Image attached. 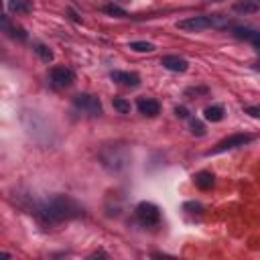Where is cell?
<instances>
[{"instance_id": "cell-1", "label": "cell", "mask_w": 260, "mask_h": 260, "mask_svg": "<svg viewBox=\"0 0 260 260\" xmlns=\"http://www.w3.org/2000/svg\"><path fill=\"white\" fill-rule=\"evenodd\" d=\"M83 214H85L83 207L69 195H53L51 199H45L35 207V218L43 228H55L63 222L81 218Z\"/></svg>"}, {"instance_id": "cell-2", "label": "cell", "mask_w": 260, "mask_h": 260, "mask_svg": "<svg viewBox=\"0 0 260 260\" xmlns=\"http://www.w3.org/2000/svg\"><path fill=\"white\" fill-rule=\"evenodd\" d=\"M226 25V19L222 15H199V17H189L177 23L179 31H187V33H197V31H205L212 27H222Z\"/></svg>"}, {"instance_id": "cell-3", "label": "cell", "mask_w": 260, "mask_h": 260, "mask_svg": "<svg viewBox=\"0 0 260 260\" xmlns=\"http://www.w3.org/2000/svg\"><path fill=\"white\" fill-rule=\"evenodd\" d=\"M134 214H136V220H138L144 228L159 226V222H161V210H159V207L154 205V203H150V201H140V203L136 205Z\"/></svg>"}, {"instance_id": "cell-4", "label": "cell", "mask_w": 260, "mask_h": 260, "mask_svg": "<svg viewBox=\"0 0 260 260\" xmlns=\"http://www.w3.org/2000/svg\"><path fill=\"white\" fill-rule=\"evenodd\" d=\"M73 106L90 116H100L102 114V102L98 96H92V94H77L73 98Z\"/></svg>"}, {"instance_id": "cell-5", "label": "cell", "mask_w": 260, "mask_h": 260, "mask_svg": "<svg viewBox=\"0 0 260 260\" xmlns=\"http://www.w3.org/2000/svg\"><path fill=\"white\" fill-rule=\"evenodd\" d=\"M252 140H254L252 134H232V136L220 140V142L216 144V148H212L207 154H218V152H226V150H232V148H240V146L250 144Z\"/></svg>"}, {"instance_id": "cell-6", "label": "cell", "mask_w": 260, "mask_h": 260, "mask_svg": "<svg viewBox=\"0 0 260 260\" xmlns=\"http://www.w3.org/2000/svg\"><path fill=\"white\" fill-rule=\"evenodd\" d=\"M73 81H75V73H73L69 67L59 65V67L51 69V83H53V88L65 90V88H71Z\"/></svg>"}, {"instance_id": "cell-7", "label": "cell", "mask_w": 260, "mask_h": 260, "mask_svg": "<svg viewBox=\"0 0 260 260\" xmlns=\"http://www.w3.org/2000/svg\"><path fill=\"white\" fill-rule=\"evenodd\" d=\"M136 108H138V112L142 116H148V118H154V116L161 114V104L157 100H152V98H138Z\"/></svg>"}, {"instance_id": "cell-8", "label": "cell", "mask_w": 260, "mask_h": 260, "mask_svg": "<svg viewBox=\"0 0 260 260\" xmlns=\"http://www.w3.org/2000/svg\"><path fill=\"white\" fill-rule=\"evenodd\" d=\"M161 65H163L165 69H169V71H175V73H185V71L189 69L187 59H183V57H179V55H165V57L161 59Z\"/></svg>"}, {"instance_id": "cell-9", "label": "cell", "mask_w": 260, "mask_h": 260, "mask_svg": "<svg viewBox=\"0 0 260 260\" xmlns=\"http://www.w3.org/2000/svg\"><path fill=\"white\" fill-rule=\"evenodd\" d=\"M110 77L120 83V85H126V88H138L140 85V75L134 73V71H112Z\"/></svg>"}, {"instance_id": "cell-10", "label": "cell", "mask_w": 260, "mask_h": 260, "mask_svg": "<svg viewBox=\"0 0 260 260\" xmlns=\"http://www.w3.org/2000/svg\"><path fill=\"white\" fill-rule=\"evenodd\" d=\"M232 11L238 15H256L260 13V0H236Z\"/></svg>"}, {"instance_id": "cell-11", "label": "cell", "mask_w": 260, "mask_h": 260, "mask_svg": "<svg viewBox=\"0 0 260 260\" xmlns=\"http://www.w3.org/2000/svg\"><path fill=\"white\" fill-rule=\"evenodd\" d=\"M3 31H5L9 37L19 39V41H27V39H29L27 31H25L23 27H19V25H13V23H11V19H9L7 15L3 17Z\"/></svg>"}, {"instance_id": "cell-12", "label": "cell", "mask_w": 260, "mask_h": 260, "mask_svg": "<svg viewBox=\"0 0 260 260\" xmlns=\"http://www.w3.org/2000/svg\"><path fill=\"white\" fill-rule=\"evenodd\" d=\"M193 183H195V187H197V189L207 191V189H212V187H214L216 177H214V173H212V171H199V173H195V175H193Z\"/></svg>"}, {"instance_id": "cell-13", "label": "cell", "mask_w": 260, "mask_h": 260, "mask_svg": "<svg viewBox=\"0 0 260 260\" xmlns=\"http://www.w3.org/2000/svg\"><path fill=\"white\" fill-rule=\"evenodd\" d=\"M232 33H234V37H238V39H246V41H250V43H252L256 49H260V31L238 27V29H234Z\"/></svg>"}, {"instance_id": "cell-14", "label": "cell", "mask_w": 260, "mask_h": 260, "mask_svg": "<svg viewBox=\"0 0 260 260\" xmlns=\"http://www.w3.org/2000/svg\"><path fill=\"white\" fill-rule=\"evenodd\" d=\"M33 9H35V5L31 0H11L9 3V11L17 13V15H31Z\"/></svg>"}, {"instance_id": "cell-15", "label": "cell", "mask_w": 260, "mask_h": 260, "mask_svg": "<svg viewBox=\"0 0 260 260\" xmlns=\"http://www.w3.org/2000/svg\"><path fill=\"white\" fill-rule=\"evenodd\" d=\"M224 116H226V110H224L222 106H207V108L203 110V118H205L207 122H222Z\"/></svg>"}, {"instance_id": "cell-16", "label": "cell", "mask_w": 260, "mask_h": 260, "mask_svg": "<svg viewBox=\"0 0 260 260\" xmlns=\"http://www.w3.org/2000/svg\"><path fill=\"white\" fill-rule=\"evenodd\" d=\"M35 53H37V57L43 61V63H51L53 61V51H51L47 45H43V43H39V45H35Z\"/></svg>"}, {"instance_id": "cell-17", "label": "cell", "mask_w": 260, "mask_h": 260, "mask_svg": "<svg viewBox=\"0 0 260 260\" xmlns=\"http://www.w3.org/2000/svg\"><path fill=\"white\" fill-rule=\"evenodd\" d=\"M128 47L134 51V53H152V51L157 49V47H154L152 43H148V41H132Z\"/></svg>"}, {"instance_id": "cell-18", "label": "cell", "mask_w": 260, "mask_h": 260, "mask_svg": "<svg viewBox=\"0 0 260 260\" xmlns=\"http://www.w3.org/2000/svg\"><path fill=\"white\" fill-rule=\"evenodd\" d=\"M112 106H114V110L120 112V114H130V110H132L130 102L124 100V98H114V100H112Z\"/></svg>"}, {"instance_id": "cell-19", "label": "cell", "mask_w": 260, "mask_h": 260, "mask_svg": "<svg viewBox=\"0 0 260 260\" xmlns=\"http://www.w3.org/2000/svg\"><path fill=\"white\" fill-rule=\"evenodd\" d=\"M102 11L106 13V15H110V17H116V19H126V17H128V13H126V11H122L120 7H116L114 3H112V5H106Z\"/></svg>"}, {"instance_id": "cell-20", "label": "cell", "mask_w": 260, "mask_h": 260, "mask_svg": "<svg viewBox=\"0 0 260 260\" xmlns=\"http://www.w3.org/2000/svg\"><path fill=\"white\" fill-rule=\"evenodd\" d=\"M183 210L185 212H191V214H203L205 207L199 201H187V203H183Z\"/></svg>"}, {"instance_id": "cell-21", "label": "cell", "mask_w": 260, "mask_h": 260, "mask_svg": "<svg viewBox=\"0 0 260 260\" xmlns=\"http://www.w3.org/2000/svg\"><path fill=\"white\" fill-rule=\"evenodd\" d=\"M207 94H210V88H205V85H199V88H187V90H185V96H187V98H191V96L199 98V96H207Z\"/></svg>"}, {"instance_id": "cell-22", "label": "cell", "mask_w": 260, "mask_h": 260, "mask_svg": "<svg viewBox=\"0 0 260 260\" xmlns=\"http://www.w3.org/2000/svg\"><path fill=\"white\" fill-rule=\"evenodd\" d=\"M189 128H191V132H193L195 136H203V134H205V126H203L199 120H191Z\"/></svg>"}, {"instance_id": "cell-23", "label": "cell", "mask_w": 260, "mask_h": 260, "mask_svg": "<svg viewBox=\"0 0 260 260\" xmlns=\"http://www.w3.org/2000/svg\"><path fill=\"white\" fill-rule=\"evenodd\" d=\"M189 114H191V112H189L185 106H177V108H175V116H177V118H181V120L189 118Z\"/></svg>"}, {"instance_id": "cell-24", "label": "cell", "mask_w": 260, "mask_h": 260, "mask_svg": "<svg viewBox=\"0 0 260 260\" xmlns=\"http://www.w3.org/2000/svg\"><path fill=\"white\" fill-rule=\"evenodd\" d=\"M246 114H250L252 118H260V106H246L244 108Z\"/></svg>"}, {"instance_id": "cell-25", "label": "cell", "mask_w": 260, "mask_h": 260, "mask_svg": "<svg viewBox=\"0 0 260 260\" xmlns=\"http://www.w3.org/2000/svg\"><path fill=\"white\" fill-rule=\"evenodd\" d=\"M112 3H128V0H112Z\"/></svg>"}, {"instance_id": "cell-26", "label": "cell", "mask_w": 260, "mask_h": 260, "mask_svg": "<svg viewBox=\"0 0 260 260\" xmlns=\"http://www.w3.org/2000/svg\"><path fill=\"white\" fill-rule=\"evenodd\" d=\"M256 69H260V61H258V63H256Z\"/></svg>"}]
</instances>
